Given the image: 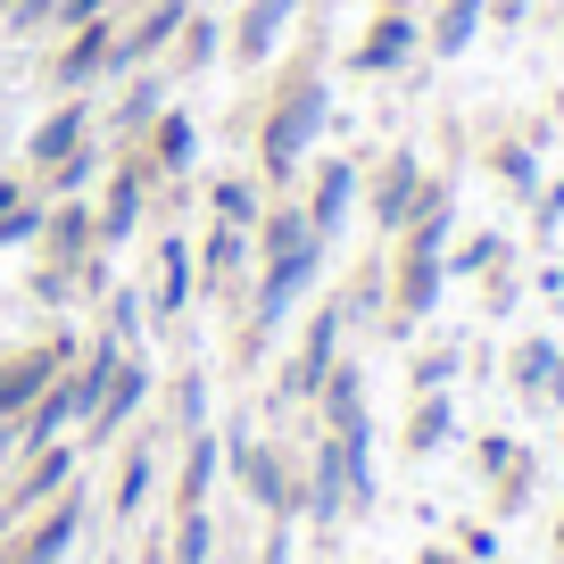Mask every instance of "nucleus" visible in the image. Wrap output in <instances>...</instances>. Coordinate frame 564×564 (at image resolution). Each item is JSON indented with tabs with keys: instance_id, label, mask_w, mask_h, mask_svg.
Here are the masks:
<instances>
[{
	"instance_id": "obj_17",
	"label": "nucleus",
	"mask_w": 564,
	"mask_h": 564,
	"mask_svg": "<svg viewBox=\"0 0 564 564\" xmlns=\"http://www.w3.org/2000/svg\"><path fill=\"white\" fill-rule=\"evenodd\" d=\"M67 481H75V448H34V465H25V474L18 481H9V514H34V507H51V498L58 490H67Z\"/></svg>"
},
{
	"instance_id": "obj_42",
	"label": "nucleus",
	"mask_w": 564,
	"mask_h": 564,
	"mask_svg": "<svg viewBox=\"0 0 564 564\" xmlns=\"http://www.w3.org/2000/svg\"><path fill=\"white\" fill-rule=\"evenodd\" d=\"M108 0H58V25H84V18H100Z\"/></svg>"
},
{
	"instance_id": "obj_6",
	"label": "nucleus",
	"mask_w": 564,
	"mask_h": 564,
	"mask_svg": "<svg viewBox=\"0 0 564 564\" xmlns=\"http://www.w3.org/2000/svg\"><path fill=\"white\" fill-rule=\"evenodd\" d=\"M300 9H307V0H249L241 18H232V34H225V58H232V67H265Z\"/></svg>"
},
{
	"instance_id": "obj_13",
	"label": "nucleus",
	"mask_w": 564,
	"mask_h": 564,
	"mask_svg": "<svg viewBox=\"0 0 564 564\" xmlns=\"http://www.w3.org/2000/svg\"><path fill=\"white\" fill-rule=\"evenodd\" d=\"M141 399H150V357H133V349H124V366H117V382H108V399H100V406H91V423H84V432H91V441H117L124 423H133V415H141Z\"/></svg>"
},
{
	"instance_id": "obj_23",
	"label": "nucleus",
	"mask_w": 564,
	"mask_h": 564,
	"mask_svg": "<svg viewBox=\"0 0 564 564\" xmlns=\"http://www.w3.org/2000/svg\"><path fill=\"white\" fill-rule=\"evenodd\" d=\"M448 432H457V406H448V390H423L415 415H406V448H415V457H441Z\"/></svg>"
},
{
	"instance_id": "obj_19",
	"label": "nucleus",
	"mask_w": 564,
	"mask_h": 564,
	"mask_svg": "<svg viewBox=\"0 0 564 564\" xmlns=\"http://www.w3.org/2000/svg\"><path fill=\"white\" fill-rule=\"evenodd\" d=\"M406 51H415V18H406V9H382V18L366 25V42H357L349 67L357 75H390V67H406Z\"/></svg>"
},
{
	"instance_id": "obj_29",
	"label": "nucleus",
	"mask_w": 564,
	"mask_h": 564,
	"mask_svg": "<svg viewBox=\"0 0 564 564\" xmlns=\"http://www.w3.org/2000/svg\"><path fill=\"white\" fill-rule=\"evenodd\" d=\"M216 556V523H208V507H183L175 514V564H208Z\"/></svg>"
},
{
	"instance_id": "obj_9",
	"label": "nucleus",
	"mask_w": 564,
	"mask_h": 564,
	"mask_svg": "<svg viewBox=\"0 0 564 564\" xmlns=\"http://www.w3.org/2000/svg\"><path fill=\"white\" fill-rule=\"evenodd\" d=\"M75 531H84V490H58L51 507L34 514V531H25V540L9 547V564H67Z\"/></svg>"
},
{
	"instance_id": "obj_35",
	"label": "nucleus",
	"mask_w": 564,
	"mask_h": 564,
	"mask_svg": "<svg viewBox=\"0 0 564 564\" xmlns=\"http://www.w3.org/2000/svg\"><path fill=\"white\" fill-rule=\"evenodd\" d=\"M175 415H183V432L208 423V373H183V382H175Z\"/></svg>"
},
{
	"instance_id": "obj_46",
	"label": "nucleus",
	"mask_w": 564,
	"mask_h": 564,
	"mask_svg": "<svg viewBox=\"0 0 564 564\" xmlns=\"http://www.w3.org/2000/svg\"><path fill=\"white\" fill-rule=\"evenodd\" d=\"M556 556H564V523H556Z\"/></svg>"
},
{
	"instance_id": "obj_27",
	"label": "nucleus",
	"mask_w": 564,
	"mask_h": 564,
	"mask_svg": "<svg viewBox=\"0 0 564 564\" xmlns=\"http://www.w3.org/2000/svg\"><path fill=\"white\" fill-rule=\"evenodd\" d=\"M208 199H216V225H241V232L265 216V199L249 192V175H216V183H208Z\"/></svg>"
},
{
	"instance_id": "obj_31",
	"label": "nucleus",
	"mask_w": 564,
	"mask_h": 564,
	"mask_svg": "<svg viewBox=\"0 0 564 564\" xmlns=\"http://www.w3.org/2000/svg\"><path fill=\"white\" fill-rule=\"evenodd\" d=\"M556 340H523V349H514V390H523V399H540L547 390V373H556Z\"/></svg>"
},
{
	"instance_id": "obj_21",
	"label": "nucleus",
	"mask_w": 564,
	"mask_h": 564,
	"mask_svg": "<svg viewBox=\"0 0 564 564\" xmlns=\"http://www.w3.org/2000/svg\"><path fill=\"white\" fill-rule=\"evenodd\" d=\"M216 474H225V441H216L208 423H199L192 441H183V507H208V490H216Z\"/></svg>"
},
{
	"instance_id": "obj_15",
	"label": "nucleus",
	"mask_w": 564,
	"mask_h": 564,
	"mask_svg": "<svg viewBox=\"0 0 564 564\" xmlns=\"http://www.w3.org/2000/svg\"><path fill=\"white\" fill-rule=\"evenodd\" d=\"M357 183H366V175H357L349 159H324V166H316V192H307V225H316L324 241H340V225H349V208H357Z\"/></svg>"
},
{
	"instance_id": "obj_36",
	"label": "nucleus",
	"mask_w": 564,
	"mask_h": 564,
	"mask_svg": "<svg viewBox=\"0 0 564 564\" xmlns=\"http://www.w3.org/2000/svg\"><path fill=\"white\" fill-rule=\"evenodd\" d=\"M42 225H51V208H42V199H18V208L0 216V241H34Z\"/></svg>"
},
{
	"instance_id": "obj_28",
	"label": "nucleus",
	"mask_w": 564,
	"mask_h": 564,
	"mask_svg": "<svg viewBox=\"0 0 564 564\" xmlns=\"http://www.w3.org/2000/svg\"><path fill=\"white\" fill-rule=\"evenodd\" d=\"M150 481H159V465H150V448H124V465H117V498H108V507H117V514H141V498H150Z\"/></svg>"
},
{
	"instance_id": "obj_26",
	"label": "nucleus",
	"mask_w": 564,
	"mask_h": 564,
	"mask_svg": "<svg viewBox=\"0 0 564 564\" xmlns=\"http://www.w3.org/2000/svg\"><path fill=\"white\" fill-rule=\"evenodd\" d=\"M340 507H349V474H340V448L324 441L316 448V481H307V514H316V523H340Z\"/></svg>"
},
{
	"instance_id": "obj_11",
	"label": "nucleus",
	"mask_w": 564,
	"mask_h": 564,
	"mask_svg": "<svg viewBox=\"0 0 564 564\" xmlns=\"http://www.w3.org/2000/svg\"><path fill=\"white\" fill-rule=\"evenodd\" d=\"M108 51H117V25H108V18H84V25H67V51L51 58L58 91H91V84L108 75Z\"/></svg>"
},
{
	"instance_id": "obj_33",
	"label": "nucleus",
	"mask_w": 564,
	"mask_h": 564,
	"mask_svg": "<svg viewBox=\"0 0 564 564\" xmlns=\"http://www.w3.org/2000/svg\"><path fill=\"white\" fill-rule=\"evenodd\" d=\"M183 51H175V67H208V58L216 51H225V25H216V18H183Z\"/></svg>"
},
{
	"instance_id": "obj_20",
	"label": "nucleus",
	"mask_w": 564,
	"mask_h": 564,
	"mask_svg": "<svg viewBox=\"0 0 564 564\" xmlns=\"http://www.w3.org/2000/svg\"><path fill=\"white\" fill-rule=\"evenodd\" d=\"M199 282V241H159V316H183Z\"/></svg>"
},
{
	"instance_id": "obj_40",
	"label": "nucleus",
	"mask_w": 564,
	"mask_h": 564,
	"mask_svg": "<svg viewBox=\"0 0 564 564\" xmlns=\"http://www.w3.org/2000/svg\"><path fill=\"white\" fill-rule=\"evenodd\" d=\"M58 18V0H18V9H9V25H51Z\"/></svg>"
},
{
	"instance_id": "obj_14",
	"label": "nucleus",
	"mask_w": 564,
	"mask_h": 564,
	"mask_svg": "<svg viewBox=\"0 0 564 564\" xmlns=\"http://www.w3.org/2000/svg\"><path fill=\"white\" fill-rule=\"evenodd\" d=\"M84 141H91V108H84V91H67V100H58L51 117L25 133V159H34V166H58L67 150H84Z\"/></svg>"
},
{
	"instance_id": "obj_8",
	"label": "nucleus",
	"mask_w": 564,
	"mask_h": 564,
	"mask_svg": "<svg viewBox=\"0 0 564 564\" xmlns=\"http://www.w3.org/2000/svg\"><path fill=\"white\" fill-rule=\"evenodd\" d=\"M183 18H192L183 0H150V9H141V18L117 34V51H108V75H133V67H150V58H159L166 42L183 34Z\"/></svg>"
},
{
	"instance_id": "obj_7",
	"label": "nucleus",
	"mask_w": 564,
	"mask_h": 564,
	"mask_svg": "<svg viewBox=\"0 0 564 564\" xmlns=\"http://www.w3.org/2000/svg\"><path fill=\"white\" fill-rule=\"evenodd\" d=\"M225 465H232V474H241V490L258 498L265 514H291V507H300V498H291V474H282V457H274V448L258 441V432H232Z\"/></svg>"
},
{
	"instance_id": "obj_5",
	"label": "nucleus",
	"mask_w": 564,
	"mask_h": 564,
	"mask_svg": "<svg viewBox=\"0 0 564 564\" xmlns=\"http://www.w3.org/2000/svg\"><path fill=\"white\" fill-rule=\"evenodd\" d=\"M423 199H432V175H423V159H415V150H390L382 175H373V225H382V232H406Z\"/></svg>"
},
{
	"instance_id": "obj_38",
	"label": "nucleus",
	"mask_w": 564,
	"mask_h": 564,
	"mask_svg": "<svg viewBox=\"0 0 564 564\" xmlns=\"http://www.w3.org/2000/svg\"><path fill=\"white\" fill-rule=\"evenodd\" d=\"M141 324V291H117V307H108V340H133Z\"/></svg>"
},
{
	"instance_id": "obj_1",
	"label": "nucleus",
	"mask_w": 564,
	"mask_h": 564,
	"mask_svg": "<svg viewBox=\"0 0 564 564\" xmlns=\"http://www.w3.org/2000/svg\"><path fill=\"white\" fill-rule=\"evenodd\" d=\"M448 232H457V208H448V192L432 183V199L415 208V225L399 232V274H390V324L399 333H415L432 307H441V291H448Z\"/></svg>"
},
{
	"instance_id": "obj_18",
	"label": "nucleus",
	"mask_w": 564,
	"mask_h": 564,
	"mask_svg": "<svg viewBox=\"0 0 564 564\" xmlns=\"http://www.w3.org/2000/svg\"><path fill=\"white\" fill-rule=\"evenodd\" d=\"M117 366H124V340H91V349H84V366H75V373H58V390H67L75 423H91V406L108 399V382H117Z\"/></svg>"
},
{
	"instance_id": "obj_10",
	"label": "nucleus",
	"mask_w": 564,
	"mask_h": 564,
	"mask_svg": "<svg viewBox=\"0 0 564 564\" xmlns=\"http://www.w3.org/2000/svg\"><path fill=\"white\" fill-rule=\"evenodd\" d=\"M150 183H159V166L141 159V141H133V159L108 175L100 216H91V225H100V241H133V225H141V192H150Z\"/></svg>"
},
{
	"instance_id": "obj_30",
	"label": "nucleus",
	"mask_w": 564,
	"mask_h": 564,
	"mask_svg": "<svg viewBox=\"0 0 564 564\" xmlns=\"http://www.w3.org/2000/svg\"><path fill=\"white\" fill-rule=\"evenodd\" d=\"M42 175H51V199H84V183L100 175V150L84 141V150H67V159H58V166H42Z\"/></svg>"
},
{
	"instance_id": "obj_4",
	"label": "nucleus",
	"mask_w": 564,
	"mask_h": 564,
	"mask_svg": "<svg viewBox=\"0 0 564 564\" xmlns=\"http://www.w3.org/2000/svg\"><path fill=\"white\" fill-rule=\"evenodd\" d=\"M67 357H75V340H42V349H18V357H0V423H18L25 406L42 399V390L67 373Z\"/></svg>"
},
{
	"instance_id": "obj_12",
	"label": "nucleus",
	"mask_w": 564,
	"mask_h": 564,
	"mask_svg": "<svg viewBox=\"0 0 564 564\" xmlns=\"http://www.w3.org/2000/svg\"><path fill=\"white\" fill-rule=\"evenodd\" d=\"M340 324H349V307H340V300H324L316 316H307V340H300V357H291V399H316V390H324L333 349H340Z\"/></svg>"
},
{
	"instance_id": "obj_22",
	"label": "nucleus",
	"mask_w": 564,
	"mask_h": 564,
	"mask_svg": "<svg viewBox=\"0 0 564 564\" xmlns=\"http://www.w3.org/2000/svg\"><path fill=\"white\" fill-rule=\"evenodd\" d=\"M490 18V0H441V18H432V58H465Z\"/></svg>"
},
{
	"instance_id": "obj_25",
	"label": "nucleus",
	"mask_w": 564,
	"mask_h": 564,
	"mask_svg": "<svg viewBox=\"0 0 564 564\" xmlns=\"http://www.w3.org/2000/svg\"><path fill=\"white\" fill-rule=\"evenodd\" d=\"M159 108H166V84H159V75H133V84H124V100H117V117H108V124H117L124 141H141L150 124H159Z\"/></svg>"
},
{
	"instance_id": "obj_3",
	"label": "nucleus",
	"mask_w": 564,
	"mask_h": 564,
	"mask_svg": "<svg viewBox=\"0 0 564 564\" xmlns=\"http://www.w3.org/2000/svg\"><path fill=\"white\" fill-rule=\"evenodd\" d=\"M324 249L333 241H307V249H282V258H265V274H258V333H274V324H291V307L316 291V274H324Z\"/></svg>"
},
{
	"instance_id": "obj_32",
	"label": "nucleus",
	"mask_w": 564,
	"mask_h": 564,
	"mask_svg": "<svg viewBox=\"0 0 564 564\" xmlns=\"http://www.w3.org/2000/svg\"><path fill=\"white\" fill-rule=\"evenodd\" d=\"M490 166H498V175H507V192L540 199V159H531L523 141H498V150H490Z\"/></svg>"
},
{
	"instance_id": "obj_37",
	"label": "nucleus",
	"mask_w": 564,
	"mask_h": 564,
	"mask_svg": "<svg viewBox=\"0 0 564 564\" xmlns=\"http://www.w3.org/2000/svg\"><path fill=\"white\" fill-rule=\"evenodd\" d=\"M498 249H507V241H498V232H481V241H465V249H448V274H481V265H490V258H498Z\"/></svg>"
},
{
	"instance_id": "obj_43",
	"label": "nucleus",
	"mask_w": 564,
	"mask_h": 564,
	"mask_svg": "<svg viewBox=\"0 0 564 564\" xmlns=\"http://www.w3.org/2000/svg\"><path fill=\"white\" fill-rule=\"evenodd\" d=\"M547 225H564V183H556V192L540 199V232H547Z\"/></svg>"
},
{
	"instance_id": "obj_34",
	"label": "nucleus",
	"mask_w": 564,
	"mask_h": 564,
	"mask_svg": "<svg viewBox=\"0 0 564 564\" xmlns=\"http://www.w3.org/2000/svg\"><path fill=\"white\" fill-rule=\"evenodd\" d=\"M241 258H249V232L241 225H208V282L216 274H241Z\"/></svg>"
},
{
	"instance_id": "obj_16",
	"label": "nucleus",
	"mask_w": 564,
	"mask_h": 564,
	"mask_svg": "<svg viewBox=\"0 0 564 564\" xmlns=\"http://www.w3.org/2000/svg\"><path fill=\"white\" fill-rule=\"evenodd\" d=\"M141 159L159 166V175H192V159H199V124H192V108H159V124L141 133Z\"/></svg>"
},
{
	"instance_id": "obj_39",
	"label": "nucleus",
	"mask_w": 564,
	"mask_h": 564,
	"mask_svg": "<svg viewBox=\"0 0 564 564\" xmlns=\"http://www.w3.org/2000/svg\"><path fill=\"white\" fill-rule=\"evenodd\" d=\"M448 373H457V357H423V366H415V390H448Z\"/></svg>"
},
{
	"instance_id": "obj_2",
	"label": "nucleus",
	"mask_w": 564,
	"mask_h": 564,
	"mask_svg": "<svg viewBox=\"0 0 564 564\" xmlns=\"http://www.w3.org/2000/svg\"><path fill=\"white\" fill-rule=\"evenodd\" d=\"M324 124H333V91H324V75H291V84H282V100L265 108V133H258L265 183H291V175H300V159L316 150Z\"/></svg>"
},
{
	"instance_id": "obj_45",
	"label": "nucleus",
	"mask_w": 564,
	"mask_h": 564,
	"mask_svg": "<svg viewBox=\"0 0 564 564\" xmlns=\"http://www.w3.org/2000/svg\"><path fill=\"white\" fill-rule=\"evenodd\" d=\"M423 564H474V556H448V547H432V556H423Z\"/></svg>"
},
{
	"instance_id": "obj_44",
	"label": "nucleus",
	"mask_w": 564,
	"mask_h": 564,
	"mask_svg": "<svg viewBox=\"0 0 564 564\" xmlns=\"http://www.w3.org/2000/svg\"><path fill=\"white\" fill-rule=\"evenodd\" d=\"M540 399H556V406H564V357H556V373H547V390H540Z\"/></svg>"
},
{
	"instance_id": "obj_24",
	"label": "nucleus",
	"mask_w": 564,
	"mask_h": 564,
	"mask_svg": "<svg viewBox=\"0 0 564 564\" xmlns=\"http://www.w3.org/2000/svg\"><path fill=\"white\" fill-rule=\"evenodd\" d=\"M42 232H51V258H58V265H75L91 241H100V225H91V208H84V199H58Z\"/></svg>"
},
{
	"instance_id": "obj_41",
	"label": "nucleus",
	"mask_w": 564,
	"mask_h": 564,
	"mask_svg": "<svg viewBox=\"0 0 564 564\" xmlns=\"http://www.w3.org/2000/svg\"><path fill=\"white\" fill-rule=\"evenodd\" d=\"M258 564H291V514H274V540H265Z\"/></svg>"
}]
</instances>
